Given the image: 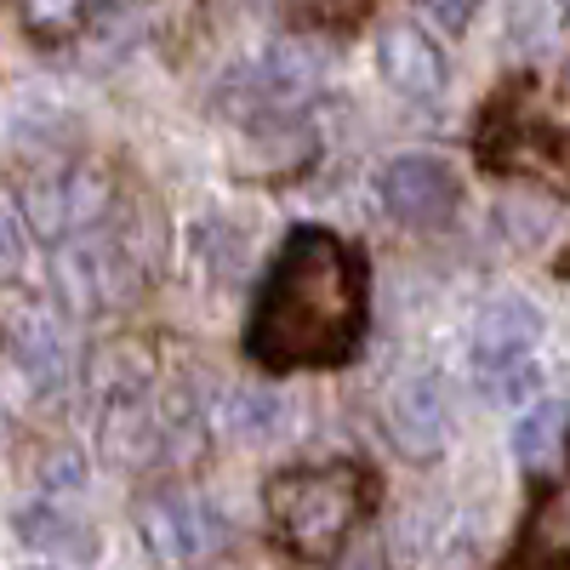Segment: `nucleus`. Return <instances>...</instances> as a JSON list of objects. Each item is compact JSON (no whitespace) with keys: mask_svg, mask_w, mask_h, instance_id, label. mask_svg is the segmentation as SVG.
Wrapping results in <instances>:
<instances>
[{"mask_svg":"<svg viewBox=\"0 0 570 570\" xmlns=\"http://www.w3.org/2000/svg\"><path fill=\"white\" fill-rule=\"evenodd\" d=\"M285 7L308 29H354L371 12V0H285Z\"/></svg>","mask_w":570,"mask_h":570,"instance_id":"obj_18","label":"nucleus"},{"mask_svg":"<svg viewBox=\"0 0 570 570\" xmlns=\"http://www.w3.org/2000/svg\"><path fill=\"white\" fill-rule=\"evenodd\" d=\"M376 75H383L400 98L428 104V98H440V91H445L451 63H445V52H440V40H428V35L411 29V23H394L383 40H376Z\"/></svg>","mask_w":570,"mask_h":570,"instance_id":"obj_11","label":"nucleus"},{"mask_svg":"<svg viewBox=\"0 0 570 570\" xmlns=\"http://www.w3.org/2000/svg\"><path fill=\"white\" fill-rule=\"evenodd\" d=\"M52 285L75 320H91L115 303H126L137 285H142V257L131 246L126 228H91L80 240H63L58 246V263H52Z\"/></svg>","mask_w":570,"mask_h":570,"instance_id":"obj_5","label":"nucleus"},{"mask_svg":"<svg viewBox=\"0 0 570 570\" xmlns=\"http://www.w3.org/2000/svg\"><path fill=\"white\" fill-rule=\"evenodd\" d=\"M12 354H18V376L35 389V400L58 405L75 383V354H69V337L63 325L46 314V308H29L12 331Z\"/></svg>","mask_w":570,"mask_h":570,"instance_id":"obj_10","label":"nucleus"},{"mask_svg":"<svg viewBox=\"0 0 570 570\" xmlns=\"http://www.w3.org/2000/svg\"><path fill=\"white\" fill-rule=\"evenodd\" d=\"M564 434H570V405L537 400L525 416L513 422V456H519V468L548 473V468L564 456Z\"/></svg>","mask_w":570,"mask_h":570,"instance_id":"obj_14","label":"nucleus"},{"mask_svg":"<svg viewBox=\"0 0 570 570\" xmlns=\"http://www.w3.org/2000/svg\"><path fill=\"white\" fill-rule=\"evenodd\" d=\"M80 480H86V468H80V456L63 445V451H52L40 462V491L46 497H63V491H80Z\"/></svg>","mask_w":570,"mask_h":570,"instance_id":"obj_20","label":"nucleus"},{"mask_svg":"<svg viewBox=\"0 0 570 570\" xmlns=\"http://www.w3.org/2000/svg\"><path fill=\"white\" fill-rule=\"evenodd\" d=\"M91 383H98V394L115 405V400H131V394H149V383H155V365H149V354H142V343H115V348H104L98 354V365H91Z\"/></svg>","mask_w":570,"mask_h":570,"instance_id":"obj_15","label":"nucleus"},{"mask_svg":"<svg viewBox=\"0 0 570 570\" xmlns=\"http://www.w3.org/2000/svg\"><path fill=\"white\" fill-rule=\"evenodd\" d=\"M91 7H98V0H18V18L35 40H69V35L86 29Z\"/></svg>","mask_w":570,"mask_h":570,"instance_id":"obj_17","label":"nucleus"},{"mask_svg":"<svg viewBox=\"0 0 570 570\" xmlns=\"http://www.w3.org/2000/svg\"><path fill=\"white\" fill-rule=\"evenodd\" d=\"M223 428L234 440H268L285 428V400L268 389H234L223 400Z\"/></svg>","mask_w":570,"mask_h":570,"instance_id":"obj_16","label":"nucleus"},{"mask_svg":"<svg viewBox=\"0 0 570 570\" xmlns=\"http://www.w3.org/2000/svg\"><path fill=\"white\" fill-rule=\"evenodd\" d=\"M365 331V268L325 228H297L285 240L257 314L246 325V354L292 371V365H337L360 348Z\"/></svg>","mask_w":570,"mask_h":570,"instance_id":"obj_1","label":"nucleus"},{"mask_svg":"<svg viewBox=\"0 0 570 570\" xmlns=\"http://www.w3.org/2000/svg\"><path fill=\"white\" fill-rule=\"evenodd\" d=\"M422 7H434V12L445 18V23H462V18H468L473 7H480V0H422Z\"/></svg>","mask_w":570,"mask_h":570,"instance_id":"obj_21","label":"nucleus"},{"mask_svg":"<svg viewBox=\"0 0 570 570\" xmlns=\"http://www.w3.org/2000/svg\"><path fill=\"white\" fill-rule=\"evenodd\" d=\"M0 451H7V416H0Z\"/></svg>","mask_w":570,"mask_h":570,"instance_id":"obj_22","label":"nucleus"},{"mask_svg":"<svg viewBox=\"0 0 570 570\" xmlns=\"http://www.w3.org/2000/svg\"><path fill=\"white\" fill-rule=\"evenodd\" d=\"M29 263V240H23V217L0 200V279H18Z\"/></svg>","mask_w":570,"mask_h":570,"instance_id":"obj_19","label":"nucleus"},{"mask_svg":"<svg viewBox=\"0 0 570 570\" xmlns=\"http://www.w3.org/2000/svg\"><path fill=\"white\" fill-rule=\"evenodd\" d=\"M537 343L542 314L525 297H497L473 325V383L497 405H519L537 394Z\"/></svg>","mask_w":570,"mask_h":570,"instance_id":"obj_6","label":"nucleus"},{"mask_svg":"<svg viewBox=\"0 0 570 570\" xmlns=\"http://www.w3.org/2000/svg\"><path fill=\"white\" fill-rule=\"evenodd\" d=\"M314 91H320V58L308 52L303 40H279V46H268L263 58L240 63L217 86V104H223L228 120L263 131V126L292 120Z\"/></svg>","mask_w":570,"mask_h":570,"instance_id":"obj_4","label":"nucleus"},{"mask_svg":"<svg viewBox=\"0 0 570 570\" xmlns=\"http://www.w3.org/2000/svg\"><path fill=\"white\" fill-rule=\"evenodd\" d=\"M18 212H23V223L40 234L46 246L80 240V234L109 223V212H115V177L104 166H86V160H52V166H40V171L23 177Z\"/></svg>","mask_w":570,"mask_h":570,"instance_id":"obj_3","label":"nucleus"},{"mask_svg":"<svg viewBox=\"0 0 570 570\" xmlns=\"http://www.w3.org/2000/svg\"><path fill=\"white\" fill-rule=\"evenodd\" d=\"M365 513V473L348 462L292 468L268 485V519L297 559H337Z\"/></svg>","mask_w":570,"mask_h":570,"instance_id":"obj_2","label":"nucleus"},{"mask_svg":"<svg viewBox=\"0 0 570 570\" xmlns=\"http://www.w3.org/2000/svg\"><path fill=\"white\" fill-rule=\"evenodd\" d=\"M171 440V416L149 400V394H131V400H115L109 416H104V451L120 462V468H142L155 462Z\"/></svg>","mask_w":570,"mask_h":570,"instance_id":"obj_12","label":"nucleus"},{"mask_svg":"<svg viewBox=\"0 0 570 570\" xmlns=\"http://www.w3.org/2000/svg\"><path fill=\"white\" fill-rule=\"evenodd\" d=\"M376 195H383V206L411 228H445L456 200H462V183H456L451 160L411 149V155H394L376 171Z\"/></svg>","mask_w":570,"mask_h":570,"instance_id":"obj_8","label":"nucleus"},{"mask_svg":"<svg viewBox=\"0 0 570 570\" xmlns=\"http://www.w3.org/2000/svg\"><path fill=\"white\" fill-rule=\"evenodd\" d=\"M389 434L411 462H434L451 445V400L440 389V376H400L389 389Z\"/></svg>","mask_w":570,"mask_h":570,"instance_id":"obj_9","label":"nucleus"},{"mask_svg":"<svg viewBox=\"0 0 570 570\" xmlns=\"http://www.w3.org/2000/svg\"><path fill=\"white\" fill-rule=\"evenodd\" d=\"M137 531L142 548L160 570H206L228 548V519L188 491H160L137 508Z\"/></svg>","mask_w":570,"mask_h":570,"instance_id":"obj_7","label":"nucleus"},{"mask_svg":"<svg viewBox=\"0 0 570 570\" xmlns=\"http://www.w3.org/2000/svg\"><path fill=\"white\" fill-rule=\"evenodd\" d=\"M12 531L29 542V548H40V553H52V559H91V525L75 513V508H63L58 497H40V502H29L18 519H12Z\"/></svg>","mask_w":570,"mask_h":570,"instance_id":"obj_13","label":"nucleus"}]
</instances>
